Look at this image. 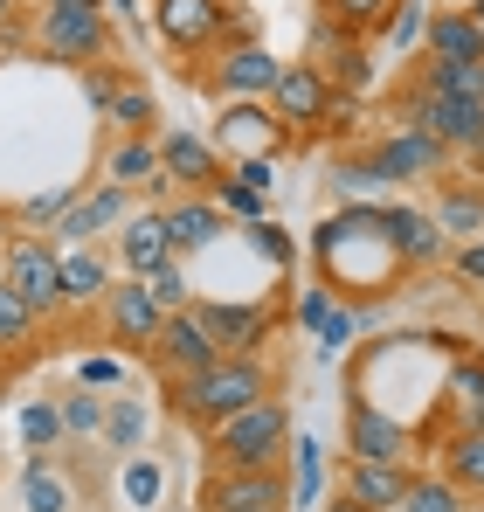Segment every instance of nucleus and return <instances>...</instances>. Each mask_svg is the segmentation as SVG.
Masks as SVG:
<instances>
[{
  "instance_id": "4c0bfd02",
  "label": "nucleus",
  "mask_w": 484,
  "mask_h": 512,
  "mask_svg": "<svg viewBox=\"0 0 484 512\" xmlns=\"http://www.w3.org/2000/svg\"><path fill=\"white\" fill-rule=\"evenodd\" d=\"M215 208H222V215H242V229H249V222H263V194H256L249 180H236V173H222V180H215Z\"/></svg>"
},
{
  "instance_id": "bb28decb",
  "label": "nucleus",
  "mask_w": 484,
  "mask_h": 512,
  "mask_svg": "<svg viewBox=\"0 0 484 512\" xmlns=\"http://www.w3.org/2000/svg\"><path fill=\"white\" fill-rule=\"evenodd\" d=\"M415 84L443 90V97H464V104H484V63H436V56H422Z\"/></svg>"
},
{
  "instance_id": "9d476101",
  "label": "nucleus",
  "mask_w": 484,
  "mask_h": 512,
  "mask_svg": "<svg viewBox=\"0 0 484 512\" xmlns=\"http://www.w3.org/2000/svg\"><path fill=\"white\" fill-rule=\"evenodd\" d=\"M166 326V305L146 291V277H118L111 291H104V333L118 346H132V353H146L153 333Z\"/></svg>"
},
{
  "instance_id": "1a4fd4ad",
  "label": "nucleus",
  "mask_w": 484,
  "mask_h": 512,
  "mask_svg": "<svg viewBox=\"0 0 484 512\" xmlns=\"http://www.w3.org/2000/svg\"><path fill=\"white\" fill-rule=\"evenodd\" d=\"M367 167H374V180H388V187H408V180H429V173L450 167V146L429 139L422 125H402V132H388V139L367 153Z\"/></svg>"
},
{
  "instance_id": "a211bd4d",
  "label": "nucleus",
  "mask_w": 484,
  "mask_h": 512,
  "mask_svg": "<svg viewBox=\"0 0 484 512\" xmlns=\"http://www.w3.org/2000/svg\"><path fill=\"white\" fill-rule=\"evenodd\" d=\"M194 312H201V326L215 333L222 353H263L270 326H277V312H270V305H215V298H201Z\"/></svg>"
},
{
  "instance_id": "e433bc0d",
  "label": "nucleus",
  "mask_w": 484,
  "mask_h": 512,
  "mask_svg": "<svg viewBox=\"0 0 484 512\" xmlns=\"http://www.w3.org/2000/svg\"><path fill=\"white\" fill-rule=\"evenodd\" d=\"M63 429L70 436H104V395L77 381V395H63Z\"/></svg>"
},
{
  "instance_id": "f03ea898",
  "label": "nucleus",
  "mask_w": 484,
  "mask_h": 512,
  "mask_svg": "<svg viewBox=\"0 0 484 512\" xmlns=\"http://www.w3.org/2000/svg\"><path fill=\"white\" fill-rule=\"evenodd\" d=\"M208 457H215V471H270V464H284L291 457V409L277 395H263V402L236 409V416H222L208 429Z\"/></svg>"
},
{
  "instance_id": "c756f323",
  "label": "nucleus",
  "mask_w": 484,
  "mask_h": 512,
  "mask_svg": "<svg viewBox=\"0 0 484 512\" xmlns=\"http://www.w3.org/2000/svg\"><path fill=\"white\" fill-rule=\"evenodd\" d=\"M153 118H160V104H153V90H146V84H125L111 104H104L111 139H125V132H153Z\"/></svg>"
},
{
  "instance_id": "c85d7f7f",
  "label": "nucleus",
  "mask_w": 484,
  "mask_h": 512,
  "mask_svg": "<svg viewBox=\"0 0 484 512\" xmlns=\"http://www.w3.org/2000/svg\"><path fill=\"white\" fill-rule=\"evenodd\" d=\"M14 429H21V450H28V457H49V450L70 436V429H63V402H21V423Z\"/></svg>"
},
{
  "instance_id": "6e6552de",
  "label": "nucleus",
  "mask_w": 484,
  "mask_h": 512,
  "mask_svg": "<svg viewBox=\"0 0 484 512\" xmlns=\"http://www.w3.org/2000/svg\"><path fill=\"white\" fill-rule=\"evenodd\" d=\"M284 118L277 111H256V97H236L229 111H222V125H215V153H222V167H236V160H270L277 146H284Z\"/></svg>"
},
{
  "instance_id": "2f4dec72",
  "label": "nucleus",
  "mask_w": 484,
  "mask_h": 512,
  "mask_svg": "<svg viewBox=\"0 0 484 512\" xmlns=\"http://www.w3.org/2000/svg\"><path fill=\"white\" fill-rule=\"evenodd\" d=\"M160 492H166V471L153 464V457H132V464L118 471V499H125L132 512H153V506H160Z\"/></svg>"
},
{
  "instance_id": "dca6fc26",
  "label": "nucleus",
  "mask_w": 484,
  "mask_h": 512,
  "mask_svg": "<svg viewBox=\"0 0 484 512\" xmlns=\"http://www.w3.org/2000/svg\"><path fill=\"white\" fill-rule=\"evenodd\" d=\"M132 201H139L132 187H111V180H97L90 194H77V201L56 215V236H63V243H90V236L118 229V222L132 215Z\"/></svg>"
},
{
  "instance_id": "aec40b11",
  "label": "nucleus",
  "mask_w": 484,
  "mask_h": 512,
  "mask_svg": "<svg viewBox=\"0 0 484 512\" xmlns=\"http://www.w3.org/2000/svg\"><path fill=\"white\" fill-rule=\"evenodd\" d=\"M166 256H173L166 208H132V222H118V263H125L132 277H146V270H160Z\"/></svg>"
},
{
  "instance_id": "0eeeda50",
  "label": "nucleus",
  "mask_w": 484,
  "mask_h": 512,
  "mask_svg": "<svg viewBox=\"0 0 484 512\" xmlns=\"http://www.w3.org/2000/svg\"><path fill=\"white\" fill-rule=\"evenodd\" d=\"M222 346H215V333L201 326V312L187 305V312H166V326L153 333V346H146V367L160 374V381H180V374H194V367H208Z\"/></svg>"
},
{
  "instance_id": "f257e3e1",
  "label": "nucleus",
  "mask_w": 484,
  "mask_h": 512,
  "mask_svg": "<svg viewBox=\"0 0 484 512\" xmlns=\"http://www.w3.org/2000/svg\"><path fill=\"white\" fill-rule=\"evenodd\" d=\"M270 388H277V374H270V360H263V353H215L208 367H194V374L166 381V402H173V416H180V423L215 429L222 416H236V409H249V402H263Z\"/></svg>"
},
{
  "instance_id": "a18cd8bd",
  "label": "nucleus",
  "mask_w": 484,
  "mask_h": 512,
  "mask_svg": "<svg viewBox=\"0 0 484 512\" xmlns=\"http://www.w3.org/2000/svg\"><path fill=\"white\" fill-rule=\"evenodd\" d=\"M360 326H367L360 312H346V305H332V312H325V326H319V346H325V353H339V346L353 340Z\"/></svg>"
},
{
  "instance_id": "4be33fe9",
  "label": "nucleus",
  "mask_w": 484,
  "mask_h": 512,
  "mask_svg": "<svg viewBox=\"0 0 484 512\" xmlns=\"http://www.w3.org/2000/svg\"><path fill=\"white\" fill-rule=\"evenodd\" d=\"M422 56H436V63H484V28L471 21V7H443V14H429Z\"/></svg>"
},
{
  "instance_id": "f3484780",
  "label": "nucleus",
  "mask_w": 484,
  "mask_h": 512,
  "mask_svg": "<svg viewBox=\"0 0 484 512\" xmlns=\"http://www.w3.org/2000/svg\"><path fill=\"white\" fill-rule=\"evenodd\" d=\"M160 173L173 180V194H215L222 180V153L194 132H160Z\"/></svg>"
},
{
  "instance_id": "f8f14e48",
  "label": "nucleus",
  "mask_w": 484,
  "mask_h": 512,
  "mask_svg": "<svg viewBox=\"0 0 484 512\" xmlns=\"http://www.w3.org/2000/svg\"><path fill=\"white\" fill-rule=\"evenodd\" d=\"M104 180H111V187H132V194H146V201H166V194H173V180L160 173V139H153V132L111 139V146H104Z\"/></svg>"
},
{
  "instance_id": "f704fd0d",
  "label": "nucleus",
  "mask_w": 484,
  "mask_h": 512,
  "mask_svg": "<svg viewBox=\"0 0 484 512\" xmlns=\"http://www.w3.org/2000/svg\"><path fill=\"white\" fill-rule=\"evenodd\" d=\"M450 402L464 409V423H484V360L478 353H464L450 367Z\"/></svg>"
},
{
  "instance_id": "bf43d9fd",
  "label": "nucleus",
  "mask_w": 484,
  "mask_h": 512,
  "mask_svg": "<svg viewBox=\"0 0 484 512\" xmlns=\"http://www.w3.org/2000/svg\"><path fill=\"white\" fill-rule=\"evenodd\" d=\"M478 512H484V506H478Z\"/></svg>"
},
{
  "instance_id": "c9c22d12",
  "label": "nucleus",
  "mask_w": 484,
  "mask_h": 512,
  "mask_svg": "<svg viewBox=\"0 0 484 512\" xmlns=\"http://www.w3.org/2000/svg\"><path fill=\"white\" fill-rule=\"evenodd\" d=\"M422 35H429V14H422V0H395V7H388V21H381V42L402 56V49H415Z\"/></svg>"
},
{
  "instance_id": "6e6d98bb",
  "label": "nucleus",
  "mask_w": 484,
  "mask_h": 512,
  "mask_svg": "<svg viewBox=\"0 0 484 512\" xmlns=\"http://www.w3.org/2000/svg\"><path fill=\"white\" fill-rule=\"evenodd\" d=\"M111 7H118V14H139V0H111Z\"/></svg>"
},
{
  "instance_id": "79ce46f5",
  "label": "nucleus",
  "mask_w": 484,
  "mask_h": 512,
  "mask_svg": "<svg viewBox=\"0 0 484 512\" xmlns=\"http://www.w3.org/2000/svg\"><path fill=\"white\" fill-rule=\"evenodd\" d=\"M125 84H132L125 70H111V63H83V97H90V111H104Z\"/></svg>"
},
{
  "instance_id": "4468645a",
  "label": "nucleus",
  "mask_w": 484,
  "mask_h": 512,
  "mask_svg": "<svg viewBox=\"0 0 484 512\" xmlns=\"http://www.w3.org/2000/svg\"><path fill=\"white\" fill-rule=\"evenodd\" d=\"M339 97H332V77H325L319 63H298V70H284L277 77V90H270V111L291 125V132H312V125H325V111H332Z\"/></svg>"
},
{
  "instance_id": "c03bdc74",
  "label": "nucleus",
  "mask_w": 484,
  "mask_h": 512,
  "mask_svg": "<svg viewBox=\"0 0 484 512\" xmlns=\"http://www.w3.org/2000/svg\"><path fill=\"white\" fill-rule=\"evenodd\" d=\"M77 381L83 388H118V381H125V360H118V353H83Z\"/></svg>"
},
{
  "instance_id": "cd10ccee",
  "label": "nucleus",
  "mask_w": 484,
  "mask_h": 512,
  "mask_svg": "<svg viewBox=\"0 0 484 512\" xmlns=\"http://www.w3.org/2000/svg\"><path fill=\"white\" fill-rule=\"evenodd\" d=\"M21 506L28 512H70V478H63L49 457H28V471H21Z\"/></svg>"
},
{
  "instance_id": "a878e982",
  "label": "nucleus",
  "mask_w": 484,
  "mask_h": 512,
  "mask_svg": "<svg viewBox=\"0 0 484 512\" xmlns=\"http://www.w3.org/2000/svg\"><path fill=\"white\" fill-rule=\"evenodd\" d=\"M443 478L457 492H484V423H464L443 443Z\"/></svg>"
},
{
  "instance_id": "de8ad7c7",
  "label": "nucleus",
  "mask_w": 484,
  "mask_h": 512,
  "mask_svg": "<svg viewBox=\"0 0 484 512\" xmlns=\"http://www.w3.org/2000/svg\"><path fill=\"white\" fill-rule=\"evenodd\" d=\"M457 277H464V284H471V291L484 298V236H478V243H464V250H457Z\"/></svg>"
},
{
  "instance_id": "58836bf2",
  "label": "nucleus",
  "mask_w": 484,
  "mask_h": 512,
  "mask_svg": "<svg viewBox=\"0 0 484 512\" xmlns=\"http://www.w3.org/2000/svg\"><path fill=\"white\" fill-rule=\"evenodd\" d=\"M146 436V409L139 402H104V443L111 450H132Z\"/></svg>"
},
{
  "instance_id": "5fc2aeb1",
  "label": "nucleus",
  "mask_w": 484,
  "mask_h": 512,
  "mask_svg": "<svg viewBox=\"0 0 484 512\" xmlns=\"http://www.w3.org/2000/svg\"><path fill=\"white\" fill-rule=\"evenodd\" d=\"M42 7H104V0H42Z\"/></svg>"
},
{
  "instance_id": "20e7f679",
  "label": "nucleus",
  "mask_w": 484,
  "mask_h": 512,
  "mask_svg": "<svg viewBox=\"0 0 484 512\" xmlns=\"http://www.w3.org/2000/svg\"><path fill=\"white\" fill-rule=\"evenodd\" d=\"M35 49L49 63H104L111 56V21L104 7H42V28H35Z\"/></svg>"
},
{
  "instance_id": "4d7b16f0",
  "label": "nucleus",
  "mask_w": 484,
  "mask_h": 512,
  "mask_svg": "<svg viewBox=\"0 0 484 512\" xmlns=\"http://www.w3.org/2000/svg\"><path fill=\"white\" fill-rule=\"evenodd\" d=\"M471 21H478V28H484V0H471Z\"/></svg>"
},
{
  "instance_id": "6ab92c4d",
  "label": "nucleus",
  "mask_w": 484,
  "mask_h": 512,
  "mask_svg": "<svg viewBox=\"0 0 484 512\" xmlns=\"http://www.w3.org/2000/svg\"><path fill=\"white\" fill-rule=\"evenodd\" d=\"M374 229H381V243L402 256V263H436L443 250V229H436V215L429 208H374Z\"/></svg>"
},
{
  "instance_id": "3c124183",
  "label": "nucleus",
  "mask_w": 484,
  "mask_h": 512,
  "mask_svg": "<svg viewBox=\"0 0 484 512\" xmlns=\"http://www.w3.org/2000/svg\"><path fill=\"white\" fill-rule=\"evenodd\" d=\"M236 180H249L256 194H270V160H236Z\"/></svg>"
},
{
  "instance_id": "864d4df0",
  "label": "nucleus",
  "mask_w": 484,
  "mask_h": 512,
  "mask_svg": "<svg viewBox=\"0 0 484 512\" xmlns=\"http://www.w3.org/2000/svg\"><path fill=\"white\" fill-rule=\"evenodd\" d=\"M7 28H14V0H0V35H7Z\"/></svg>"
},
{
  "instance_id": "7c9ffc66",
  "label": "nucleus",
  "mask_w": 484,
  "mask_h": 512,
  "mask_svg": "<svg viewBox=\"0 0 484 512\" xmlns=\"http://www.w3.org/2000/svg\"><path fill=\"white\" fill-rule=\"evenodd\" d=\"M402 512H464V492L443 471H408V499Z\"/></svg>"
},
{
  "instance_id": "ddd939ff",
  "label": "nucleus",
  "mask_w": 484,
  "mask_h": 512,
  "mask_svg": "<svg viewBox=\"0 0 484 512\" xmlns=\"http://www.w3.org/2000/svg\"><path fill=\"white\" fill-rule=\"evenodd\" d=\"M346 443H353V457H367V464H408V450H415L408 423L381 416L367 395H346Z\"/></svg>"
},
{
  "instance_id": "72a5a7b5",
  "label": "nucleus",
  "mask_w": 484,
  "mask_h": 512,
  "mask_svg": "<svg viewBox=\"0 0 484 512\" xmlns=\"http://www.w3.org/2000/svg\"><path fill=\"white\" fill-rule=\"evenodd\" d=\"M291 457H298L291 499H298V506H319V492H325V450H319V436H298V443H291Z\"/></svg>"
},
{
  "instance_id": "473e14b6",
  "label": "nucleus",
  "mask_w": 484,
  "mask_h": 512,
  "mask_svg": "<svg viewBox=\"0 0 484 512\" xmlns=\"http://www.w3.org/2000/svg\"><path fill=\"white\" fill-rule=\"evenodd\" d=\"M35 326H42V319L0 284V360H7V353H28V346H35Z\"/></svg>"
},
{
  "instance_id": "423d86ee",
  "label": "nucleus",
  "mask_w": 484,
  "mask_h": 512,
  "mask_svg": "<svg viewBox=\"0 0 484 512\" xmlns=\"http://www.w3.org/2000/svg\"><path fill=\"white\" fill-rule=\"evenodd\" d=\"M201 512H291V478H284V464H270V471H215L201 485Z\"/></svg>"
},
{
  "instance_id": "ea45409f",
  "label": "nucleus",
  "mask_w": 484,
  "mask_h": 512,
  "mask_svg": "<svg viewBox=\"0 0 484 512\" xmlns=\"http://www.w3.org/2000/svg\"><path fill=\"white\" fill-rule=\"evenodd\" d=\"M388 7H395V0H325V21H339V28H353V35H367V28H381V21H388Z\"/></svg>"
},
{
  "instance_id": "a19ab883",
  "label": "nucleus",
  "mask_w": 484,
  "mask_h": 512,
  "mask_svg": "<svg viewBox=\"0 0 484 512\" xmlns=\"http://www.w3.org/2000/svg\"><path fill=\"white\" fill-rule=\"evenodd\" d=\"M146 291L160 298L166 312H187V305H194V298H187V270H180V256H166L160 270H146Z\"/></svg>"
},
{
  "instance_id": "49530a36",
  "label": "nucleus",
  "mask_w": 484,
  "mask_h": 512,
  "mask_svg": "<svg viewBox=\"0 0 484 512\" xmlns=\"http://www.w3.org/2000/svg\"><path fill=\"white\" fill-rule=\"evenodd\" d=\"M325 312H332V291H325V284L298 291V326H312V333H319V326H325Z\"/></svg>"
},
{
  "instance_id": "412c9836",
  "label": "nucleus",
  "mask_w": 484,
  "mask_h": 512,
  "mask_svg": "<svg viewBox=\"0 0 484 512\" xmlns=\"http://www.w3.org/2000/svg\"><path fill=\"white\" fill-rule=\"evenodd\" d=\"M222 229H229V215L215 208V194H180V201L166 208V236H173V256L208 250Z\"/></svg>"
},
{
  "instance_id": "5701e85b",
  "label": "nucleus",
  "mask_w": 484,
  "mask_h": 512,
  "mask_svg": "<svg viewBox=\"0 0 484 512\" xmlns=\"http://www.w3.org/2000/svg\"><path fill=\"white\" fill-rule=\"evenodd\" d=\"M346 492L374 512H395L408 499V464H367V457H353L346 464Z\"/></svg>"
},
{
  "instance_id": "b1692460",
  "label": "nucleus",
  "mask_w": 484,
  "mask_h": 512,
  "mask_svg": "<svg viewBox=\"0 0 484 512\" xmlns=\"http://www.w3.org/2000/svg\"><path fill=\"white\" fill-rule=\"evenodd\" d=\"M56 277H63V305H104V291L118 284L97 256L83 250V243H77V250H56Z\"/></svg>"
},
{
  "instance_id": "603ef678",
  "label": "nucleus",
  "mask_w": 484,
  "mask_h": 512,
  "mask_svg": "<svg viewBox=\"0 0 484 512\" xmlns=\"http://www.w3.org/2000/svg\"><path fill=\"white\" fill-rule=\"evenodd\" d=\"M325 512H374V506H360L353 492H339V499H325Z\"/></svg>"
},
{
  "instance_id": "37998d69",
  "label": "nucleus",
  "mask_w": 484,
  "mask_h": 512,
  "mask_svg": "<svg viewBox=\"0 0 484 512\" xmlns=\"http://www.w3.org/2000/svg\"><path fill=\"white\" fill-rule=\"evenodd\" d=\"M77 201V187H56V194H35V201H21V222L28 229H56V215Z\"/></svg>"
},
{
  "instance_id": "8fccbe9b",
  "label": "nucleus",
  "mask_w": 484,
  "mask_h": 512,
  "mask_svg": "<svg viewBox=\"0 0 484 512\" xmlns=\"http://www.w3.org/2000/svg\"><path fill=\"white\" fill-rule=\"evenodd\" d=\"M249 229H256V250H263V256H277V263L291 256V243H284V229H270V222H249Z\"/></svg>"
},
{
  "instance_id": "13d9d810",
  "label": "nucleus",
  "mask_w": 484,
  "mask_h": 512,
  "mask_svg": "<svg viewBox=\"0 0 484 512\" xmlns=\"http://www.w3.org/2000/svg\"><path fill=\"white\" fill-rule=\"evenodd\" d=\"M0 284H7V250H0Z\"/></svg>"
},
{
  "instance_id": "2eb2a0df",
  "label": "nucleus",
  "mask_w": 484,
  "mask_h": 512,
  "mask_svg": "<svg viewBox=\"0 0 484 512\" xmlns=\"http://www.w3.org/2000/svg\"><path fill=\"white\" fill-rule=\"evenodd\" d=\"M277 77H284V63H277L263 42H229V56L215 63L208 90L236 104V97H270V90H277Z\"/></svg>"
},
{
  "instance_id": "39448f33",
  "label": "nucleus",
  "mask_w": 484,
  "mask_h": 512,
  "mask_svg": "<svg viewBox=\"0 0 484 512\" xmlns=\"http://www.w3.org/2000/svg\"><path fill=\"white\" fill-rule=\"evenodd\" d=\"M7 291L35 312V319H56L63 312V277H56V250L42 236H14L7 243Z\"/></svg>"
},
{
  "instance_id": "9b49d317",
  "label": "nucleus",
  "mask_w": 484,
  "mask_h": 512,
  "mask_svg": "<svg viewBox=\"0 0 484 512\" xmlns=\"http://www.w3.org/2000/svg\"><path fill=\"white\" fill-rule=\"evenodd\" d=\"M153 21H160L166 49H180V56H201V49H215L236 21H229V0H160L153 7Z\"/></svg>"
},
{
  "instance_id": "09e8293b",
  "label": "nucleus",
  "mask_w": 484,
  "mask_h": 512,
  "mask_svg": "<svg viewBox=\"0 0 484 512\" xmlns=\"http://www.w3.org/2000/svg\"><path fill=\"white\" fill-rule=\"evenodd\" d=\"M367 187H374V167H367V160H353V167H339V194H353V201H360Z\"/></svg>"
},
{
  "instance_id": "7ed1b4c3",
  "label": "nucleus",
  "mask_w": 484,
  "mask_h": 512,
  "mask_svg": "<svg viewBox=\"0 0 484 512\" xmlns=\"http://www.w3.org/2000/svg\"><path fill=\"white\" fill-rule=\"evenodd\" d=\"M402 111H408V125H422V132H429V139H443L450 153H484V104L443 97V90H429V84H415V77H408Z\"/></svg>"
},
{
  "instance_id": "393cba45",
  "label": "nucleus",
  "mask_w": 484,
  "mask_h": 512,
  "mask_svg": "<svg viewBox=\"0 0 484 512\" xmlns=\"http://www.w3.org/2000/svg\"><path fill=\"white\" fill-rule=\"evenodd\" d=\"M429 215H436V229H443V236L478 243V236H484V187H443Z\"/></svg>"
}]
</instances>
